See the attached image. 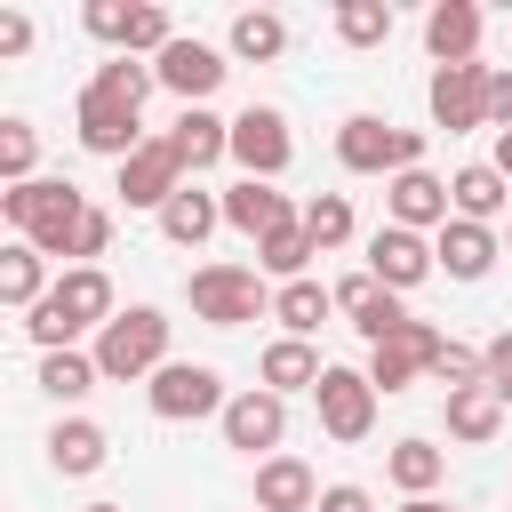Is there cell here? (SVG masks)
Here are the masks:
<instances>
[{"instance_id":"6da1fadb","label":"cell","mask_w":512,"mask_h":512,"mask_svg":"<svg viewBox=\"0 0 512 512\" xmlns=\"http://www.w3.org/2000/svg\"><path fill=\"white\" fill-rule=\"evenodd\" d=\"M160 80H152V64L144 56H112V64H96L88 72V88H80V104H72V128H80V144L96 152V160H128V152H144L152 136H144V96H152Z\"/></svg>"},{"instance_id":"7a4b0ae2","label":"cell","mask_w":512,"mask_h":512,"mask_svg":"<svg viewBox=\"0 0 512 512\" xmlns=\"http://www.w3.org/2000/svg\"><path fill=\"white\" fill-rule=\"evenodd\" d=\"M112 312H120V304H112V272H104V264H64L56 288L24 312V336H32L40 352H72L80 336H104Z\"/></svg>"},{"instance_id":"3957f363","label":"cell","mask_w":512,"mask_h":512,"mask_svg":"<svg viewBox=\"0 0 512 512\" xmlns=\"http://www.w3.org/2000/svg\"><path fill=\"white\" fill-rule=\"evenodd\" d=\"M0 216H8L16 240H32L40 256H72L80 232H88V216H96V200H88L80 184H64V176H32V184L0 192Z\"/></svg>"},{"instance_id":"277c9868","label":"cell","mask_w":512,"mask_h":512,"mask_svg":"<svg viewBox=\"0 0 512 512\" xmlns=\"http://www.w3.org/2000/svg\"><path fill=\"white\" fill-rule=\"evenodd\" d=\"M96 368H104V384H152L168 368V312L160 304L112 312L104 336H96Z\"/></svg>"},{"instance_id":"5b68a950","label":"cell","mask_w":512,"mask_h":512,"mask_svg":"<svg viewBox=\"0 0 512 512\" xmlns=\"http://www.w3.org/2000/svg\"><path fill=\"white\" fill-rule=\"evenodd\" d=\"M336 160L352 168V176H408V168H424V136L416 128H392L384 112H352L344 128H336Z\"/></svg>"},{"instance_id":"8992f818","label":"cell","mask_w":512,"mask_h":512,"mask_svg":"<svg viewBox=\"0 0 512 512\" xmlns=\"http://www.w3.org/2000/svg\"><path fill=\"white\" fill-rule=\"evenodd\" d=\"M184 296H192V320H208V328H248L272 312V288L256 264H200L184 280Z\"/></svg>"},{"instance_id":"52a82bcc","label":"cell","mask_w":512,"mask_h":512,"mask_svg":"<svg viewBox=\"0 0 512 512\" xmlns=\"http://www.w3.org/2000/svg\"><path fill=\"white\" fill-rule=\"evenodd\" d=\"M144 400H152L160 424H200V416H224V408H232V392H224V376H216L208 360H168V368L144 384Z\"/></svg>"},{"instance_id":"ba28073f","label":"cell","mask_w":512,"mask_h":512,"mask_svg":"<svg viewBox=\"0 0 512 512\" xmlns=\"http://www.w3.org/2000/svg\"><path fill=\"white\" fill-rule=\"evenodd\" d=\"M80 24H88L104 48H120V56H160V48L176 40V24H168L160 0H88Z\"/></svg>"},{"instance_id":"9c48e42d","label":"cell","mask_w":512,"mask_h":512,"mask_svg":"<svg viewBox=\"0 0 512 512\" xmlns=\"http://www.w3.org/2000/svg\"><path fill=\"white\" fill-rule=\"evenodd\" d=\"M232 160H240V176L280 184V176H288V160H296L288 112H280V104H248V112H232Z\"/></svg>"},{"instance_id":"30bf717a","label":"cell","mask_w":512,"mask_h":512,"mask_svg":"<svg viewBox=\"0 0 512 512\" xmlns=\"http://www.w3.org/2000/svg\"><path fill=\"white\" fill-rule=\"evenodd\" d=\"M376 400H384V392L368 384V368H328V376H320V392H312L320 432H328V440H344V448L376 432Z\"/></svg>"},{"instance_id":"8fae6325","label":"cell","mask_w":512,"mask_h":512,"mask_svg":"<svg viewBox=\"0 0 512 512\" xmlns=\"http://www.w3.org/2000/svg\"><path fill=\"white\" fill-rule=\"evenodd\" d=\"M224 72H232V64H224V48H208V40H184V32H176V40L152 56V80H160V88H168L184 112H192V104H208V96L224 88Z\"/></svg>"},{"instance_id":"7c38bea8","label":"cell","mask_w":512,"mask_h":512,"mask_svg":"<svg viewBox=\"0 0 512 512\" xmlns=\"http://www.w3.org/2000/svg\"><path fill=\"white\" fill-rule=\"evenodd\" d=\"M488 72H496V64H440V72H432V88H424L432 128H448V136L488 128Z\"/></svg>"},{"instance_id":"4fadbf2b","label":"cell","mask_w":512,"mask_h":512,"mask_svg":"<svg viewBox=\"0 0 512 512\" xmlns=\"http://www.w3.org/2000/svg\"><path fill=\"white\" fill-rule=\"evenodd\" d=\"M440 328L432 320H408L400 336H384V344H368V384L376 392H408L416 376H432V360H440Z\"/></svg>"},{"instance_id":"5bb4252c","label":"cell","mask_w":512,"mask_h":512,"mask_svg":"<svg viewBox=\"0 0 512 512\" xmlns=\"http://www.w3.org/2000/svg\"><path fill=\"white\" fill-rule=\"evenodd\" d=\"M224 424V448H240V456H280V432H288V400L280 392H264V384H248V392H232V408L216 416Z\"/></svg>"},{"instance_id":"9a60e30c","label":"cell","mask_w":512,"mask_h":512,"mask_svg":"<svg viewBox=\"0 0 512 512\" xmlns=\"http://www.w3.org/2000/svg\"><path fill=\"white\" fill-rule=\"evenodd\" d=\"M432 272H440V256H432L424 232H400V224H376V232H368V280H384L392 296H408V288L432 280Z\"/></svg>"},{"instance_id":"2e32d148","label":"cell","mask_w":512,"mask_h":512,"mask_svg":"<svg viewBox=\"0 0 512 512\" xmlns=\"http://www.w3.org/2000/svg\"><path fill=\"white\" fill-rule=\"evenodd\" d=\"M176 192H184V160H176V144H168V136H152L144 152H128V160H120V200H128V208H152V216H160Z\"/></svg>"},{"instance_id":"e0dca14e","label":"cell","mask_w":512,"mask_h":512,"mask_svg":"<svg viewBox=\"0 0 512 512\" xmlns=\"http://www.w3.org/2000/svg\"><path fill=\"white\" fill-rule=\"evenodd\" d=\"M336 312H344V320H352V328H360L368 344H384V336H400V328L416 320V312H408V304H400V296H392L384 280H368V272L336 280Z\"/></svg>"},{"instance_id":"ac0fdd59","label":"cell","mask_w":512,"mask_h":512,"mask_svg":"<svg viewBox=\"0 0 512 512\" xmlns=\"http://www.w3.org/2000/svg\"><path fill=\"white\" fill-rule=\"evenodd\" d=\"M432 256H440L448 280H488L496 256H504V240H496V224H464V216H448V224L432 232Z\"/></svg>"},{"instance_id":"d6986e66","label":"cell","mask_w":512,"mask_h":512,"mask_svg":"<svg viewBox=\"0 0 512 512\" xmlns=\"http://www.w3.org/2000/svg\"><path fill=\"white\" fill-rule=\"evenodd\" d=\"M424 56H432V72H440V64H480V8H472V0H432V16H424Z\"/></svg>"},{"instance_id":"ffe728a7","label":"cell","mask_w":512,"mask_h":512,"mask_svg":"<svg viewBox=\"0 0 512 512\" xmlns=\"http://www.w3.org/2000/svg\"><path fill=\"white\" fill-rule=\"evenodd\" d=\"M384 208H392V224L400 232H440L456 208H448V184L432 176V168H408V176H392L384 184Z\"/></svg>"},{"instance_id":"44dd1931","label":"cell","mask_w":512,"mask_h":512,"mask_svg":"<svg viewBox=\"0 0 512 512\" xmlns=\"http://www.w3.org/2000/svg\"><path fill=\"white\" fill-rule=\"evenodd\" d=\"M168 144H176V160H184V176H200V168H216V160H232V120H224V112H208V104H192V112H176V128H168Z\"/></svg>"},{"instance_id":"7402d4cb","label":"cell","mask_w":512,"mask_h":512,"mask_svg":"<svg viewBox=\"0 0 512 512\" xmlns=\"http://www.w3.org/2000/svg\"><path fill=\"white\" fill-rule=\"evenodd\" d=\"M304 208H288V192L280 184H256V176H240L232 192H224V224L232 232H248V240H264V232H280V224H296Z\"/></svg>"},{"instance_id":"603a6c76","label":"cell","mask_w":512,"mask_h":512,"mask_svg":"<svg viewBox=\"0 0 512 512\" xmlns=\"http://www.w3.org/2000/svg\"><path fill=\"white\" fill-rule=\"evenodd\" d=\"M320 376H328V360H320L304 336H272L264 360H256V384L280 392V400H288V392H320Z\"/></svg>"},{"instance_id":"cb8c5ba5","label":"cell","mask_w":512,"mask_h":512,"mask_svg":"<svg viewBox=\"0 0 512 512\" xmlns=\"http://www.w3.org/2000/svg\"><path fill=\"white\" fill-rule=\"evenodd\" d=\"M104 456H112V440H104L96 416H56V432H48V472L88 480V472H104Z\"/></svg>"},{"instance_id":"d4e9b609","label":"cell","mask_w":512,"mask_h":512,"mask_svg":"<svg viewBox=\"0 0 512 512\" xmlns=\"http://www.w3.org/2000/svg\"><path fill=\"white\" fill-rule=\"evenodd\" d=\"M320 504V480H312V464L304 456H264L256 464V512H312Z\"/></svg>"},{"instance_id":"484cf974","label":"cell","mask_w":512,"mask_h":512,"mask_svg":"<svg viewBox=\"0 0 512 512\" xmlns=\"http://www.w3.org/2000/svg\"><path fill=\"white\" fill-rule=\"evenodd\" d=\"M448 208H456L464 224H496V216L512 208V184L496 176V160H464V168L448 176Z\"/></svg>"},{"instance_id":"4316f807","label":"cell","mask_w":512,"mask_h":512,"mask_svg":"<svg viewBox=\"0 0 512 512\" xmlns=\"http://www.w3.org/2000/svg\"><path fill=\"white\" fill-rule=\"evenodd\" d=\"M224 56H240V64H272V56H288V16H272V8H240L232 32H224Z\"/></svg>"},{"instance_id":"83f0119b","label":"cell","mask_w":512,"mask_h":512,"mask_svg":"<svg viewBox=\"0 0 512 512\" xmlns=\"http://www.w3.org/2000/svg\"><path fill=\"white\" fill-rule=\"evenodd\" d=\"M312 256H320V248H312V232H304V216L256 240V272H264V280H280V288H288V280H312Z\"/></svg>"},{"instance_id":"f1b7e54d","label":"cell","mask_w":512,"mask_h":512,"mask_svg":"<svg viewBox=\"0 0 512 512\" xmlns=\"http://www.w3.org/2000/svg\"><path fill=\"white\" fill-rule=\"evenodd\" d=\"M48 288H56V280H48V256H40L32 240H8V248H0V304L32 312Z\"/></svg>"},{"instance_id":"f546056e","label":"cell","mask_w":512,"mask_h":512,"mask_svg":"<svg viewBox=\"0 0 512 512\" xmlns=\"http://www.w3.org/2000/svg\"><path fill=\"white\" fill-rule=\"evenodd\" d=\"M216 224H224V200H216V192H200V184H184V192L160 208V232H168L176 248H200Z\"/></svg>"},{"instance_id":"4dcf8cb0","label":"cell","mask_w":512,"mask_h":512,"mask_svg":"<svg viewBox=\"0 0 512 512\" xmlns=\"http://www.w3.org/2000/svg\"><path fill=\"white\" fill-rule=\"evenodd\" d=\"M336 312V288H320V280H288V288H272V320H280V336H304L312 344V328Z\"/></svg>"},{"instance_id":"1f68e13d","label":"cell","mask_w":512,"mask_h":512,"mask_svg":"<svg viewBox=\"0 0 512 512\" xmlns=\"http://www.w3.org/2000/svg\"><path fill=\"white\" fill-rule=\"evenodd\" d=\"M96 384H104V368H96V352H80V344H72V352H40V392H48L56 408H72V400H88Z\"/></svg>"},{"instance_id":"d6a6232c","label":"cell","mask_w":512,"mask_h":512,"mask_svg":"<svg viewBox=\"0 0 512 512\" xmlns=\"http://www.w3.org/2000/svg\"><path fill=\"white\" fill-rule=\"evenodd\" d=\"M504 432V400L488 392V384H472V392H448V440H464V448H488Z\"/></svg>"},{"instance_id":"836d02e7","label":"cell","mask_w":512,"mask_h":512,"mask_svg":"<svg viewBox=\"0 0 512 512\" xmlns=\"http://www.w3.org/2000/svg\"><path fill=\"white\" fill-rule=\"evenodd\" d=\"M384 472H392V488H400V496H432V488H440V472H448V448H432V440H392Z\"/></svg>"},{"instance_id":"e575fe53","label":"cell","mask_w":512,"mask_h":512,"mask_svg":"<svg viewBox=\"0 0 512 512\" xmlns=\"http://www.w3.org/2000/svg\"><path fill=\"white\" fill-rule=\"evenodd\" d=\"M336 40L344 48H384L392 40V0H336Z\"/></svg>"},{"instance_id":"d590c367","label":"cell","mask_w":512,"mask_h":512,"mask_svg":"<svg viewBox=\"0 0 512 512\" xmlns=\"http://www.w3.org/2000/svg\"><path fill=\"white\" fill-rule=\"evenodd\" d=\"M32 160H40V128L32 120H0V184H32Z\"/></svg>"},{"instance_id":"8d00e7d4","label":"cell","mask_w":512,"mask_h":512,"mask_svg":"<svg viewBox=\"0 0 512 512\" xmlns=\"http://www.w3.org/2000/svg\"><path fill=\"white\" fill-rule=\"evenodd\" d=\"M304 232H312V248H344L352 240V200L344 192H312L304 200Z\"/></svg>"},{"instance_id":"74e56055","label":"cell","mask_w":512,"mask_h":512,"mask_svg":"<svg viewBox=\"0 0 512 512\" xmlns=\"http://www.w3.org/2000/svg\"><path fill=\"white\" fill-rule=\"evenodd\" d=\"M432 384H448V392H472V384H488V360L472 352V344H440V360H432Z\"/></svg>"},{"instance_id":"f35d334b","label":"cell","mask_w":512,"mask_h":512,"mask_svg":"<svg viewBox=\"0 0 512 512\" xmlns=\"http://www.w3.org/2000/svg\"><path fill=\"white\" fill-rule=\"evenodd\" d=\"M480 360H488V392L512 408V328H504V336H488V344H480Z\"/></svg>"},{"instance_id":"ab89813d","label":"cell","mask_w":512,"mask_h":512,"mask_svg":"<svg viewBox=\"0 0 512 512\" xmlns=\"http://www.w3.org/2000/svg\"><path fill=\"white\" fill-rule=\"evenodd\" d=\"M488 128H496V136H512V72H504V64L488 72Z\"/></svg>"},{"instance_id":"60d3db41","label":"cell","mask_w":512,"mask_h":512,"mask_svg":"<svg viewBox=\"0 0 512 512\" xmlns=\"http://www.w3.org/2000/svg\"><path fill=\"white\" fill-rule=\"evenodd\" d=\"M312 512H376V496L360 488V480H336V488H320V504Z\"/></svg>"},{"instance_id":"b9f144b4","label":"cell","mask_w":512,"mask_h":512,"mask_svg":"<svg viewBox=\"0 0 512 512\" xmlns=\"http://www.w3.org/2000/svg\"><path fill=\"white\" fill-rule=\"evenodd\" d=\"M32 48V16L24 8H0V56H24Z\"/></svg>"},{"instance_id":"7bdbcfd3","label":"cell","mask_w":512,"mask_h":512,"mask_svg":"<svg viewBox=\"0 0 512 512\" xmlns=\"http://www.w3.org/2000/svg\"><path fill=\"white\" fill-rule=\"evenodd\" d=\"M496 176L512 184V136H496Z\"/></svg>"},{"instance_id":"ee69618b","label":"cell","mask_w":512,"mask_h":512,"mask_svg":"<svg viewBox=\"0 0 512 512\" xmlns=\"http://www.w3.org/2000/svg\"><path fill=\"white\" fill-rule=\"evenodd\" d=\"M400 512H456V504H440V496H408Z\"/></svg>"},{"instance_id":"f6af8a7d","label":"cell","mask_w":512,"mask_h":512,"mask_svg":"<svg viewBox=\"0 0 512 512\" xmlns=\"http://www.w3.org/2000/svg\"><path fill=\"white\" fill-rule=\"evenodd\" d=\"M88 512H120V504H88Z\"/></svg>"}]
</instances>
